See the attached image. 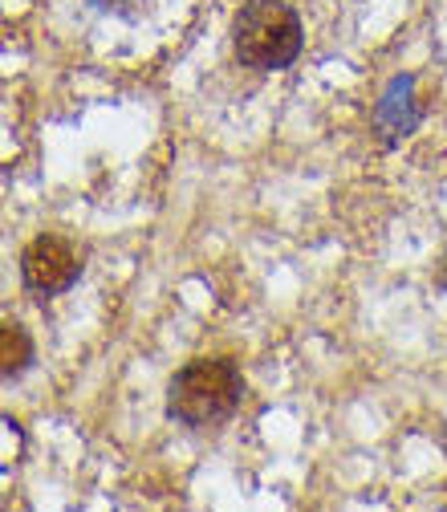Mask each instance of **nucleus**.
I'll list each match as a JSON object with an SVG mask.
<instances>
[{
	"instance_id": "1",
	"label": "nucleus",
	"mask_w": 447,
	"mask_h": 512,
	"mask_svg": "<svg viewBox=\"0 0 447 512\" xmlns=\"http://www.w3.org/2000/svg\"><path fill=\"white\" fill-rule=\"evenodd\" d=\"M244 399V378L232 358L187 362L167 387V415L183 427H208L228 419Z\"/></svg>"
},
{
	"instance_id": "2",
	"label": "nucleus",
	"mask_w": 447,
	"mask_h": 512,
	"mask_svg": "<svg viewBox=\"0 0 447 512\" xmlns=\"http://www.w3.org/2000/svg\"><path fill=\"white\" fill-rule=\"evenodd\" d=\"M232 53L244 70H285L301 53V17L285 0H248L232 21Z\"/></svg>"
},
{
	"instance_id": "3",
	"label": "nucleus",
	"mask_w": 447,
	"mask_h": 512,
	"mask_svg": "<svg viewBox=\"0 0 447 512\" xmlns=\"http://www.w3.org/2000/svg\"><path fill=\"white\" fill-rule=\"evenodd\" d=\"M82 273V261L70 240L61 236H37L25 252H21V277L33 293H66Z\"/></svg>"
},
{
	"instance_id": "4",
	"label": "nucleus",
	"mask_w": 447,
	"mask_h": 512,
	"mask_svg": "<svg viewBox=\"0 0 447 512\" xmlns=\"http://www.w3.org/2000/svg\"><path fill=\"white\" fill-rule=\"evenodd\" d=\"M419 118H423V102L415 94V78L411 74L391 78V86L374 102V135L387 147H395L399 139H407L415 131Z\"/></svg>"
},
{
	"instance_id": "5",
	"label": "nucleus",
	"mask_w": 447,
	"mask_h": 512,
	"mask_svg": "<svg viewBox=\"0 0 447 512\" xmlns=\"http://www.w3.org/2000/svg\"><path fill=\"white\" fill-rule=\"evenodd\" d=\"M0 362H5V382H13L33 362V342H29L25 326L5 322V330H0Z\"/></svg>"
},
{
	"instance_id": "6",
	"label": "nucleus",
	"mask_w": 447,
	"mask_h": 512,
	"mask_svg": "<svg viewBox=\"0 0 447 512\" xmlns=\"http://www.w3.org/2000/svg\"><path fill=\"white\" fill-rule=\"evenodd\" d=\"M90 5H98L102 13H118V17H135L143 0H90Z\"/></svg>"
}]
</instances>
